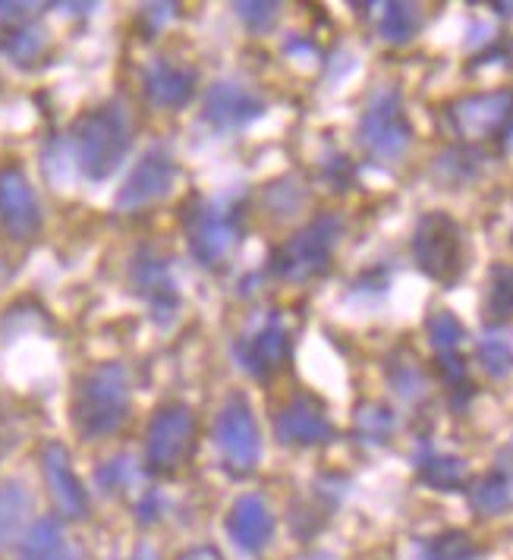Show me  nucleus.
<instances>
[{"label": "nucleus", "mask_w": 513, "mask_h": 560, "mask_svg": "<svg viewBox=\"0 0 513 560\" xmlns=\"http://www.w3.org/2000/svg\"><path fill=\"white\" fill-rule=\"evenodd\" d=\"M275 434L287 447H318L334 438L325 404L312 394H296L275 419Z\"/></svg>", "instance_id": "15"}, {"label": "nucleus", "mask_w": 513, "mask_h": 560, "mask_svg": "<svg viewBox=\"0 0 513 560\" xmlns=\"http://www.w3.org/2000/svg\"><path fill=\"white\" fill-rule=\"evenodd\" d=\"M422 28V13L416 3H385L378 32L387 45H410Z\"/></svg>", "instance_id": "23"}, {"label": "nucleus", "mask_w": 513, "mask_h": 560, "mask_svg": "<svg viewBox=\"0 0 513 560\" xmlns=\"http://www.w3.org/2000/svg\"><path fill=\"white\" fill-rule=\"evenodd\" d=\"M296 560H328V555H303V558Z\"/></svg>", "instance_id": "41"}, {"label": "nucleus", "mask_w": 513, "mask_h": 560, "mask_svg": "<svg viewBox=\"0 0 513 560\" xmlns=\"http://www.w3.org/2000/svg\"><path fill=\"white\" fill-rule=\"evenodd\" d=\"M425 334L438 353H457V347L466 340V328L451 308H438L435 315H429Z\"/></svg>", "instance_id": "29"}, {"label": "nucleus", "mask_w": 513, "mask_h": 560, "mask_svg": "<svg viewBox=\"0 0 513 560\" xmlns=\"http://www.w3.org/2000/svg\"><path fill=\"white\" fill-rule=\"evenodd\" d=\"M42 472H45V485H48V494H51L57 513L63 520H85L89 516V494L79 482L70 454L60 441H48L42 447Z\"/></svg>", "instance_id": "16"}, {"label": "nucleus", "mask_w": 513, "mask_h": 560, "mask_svg": "<svg viewBox=\"0 0 513 560\" xmlns=\"http://www.w3.org/2000/svg\"><path fill=\"white\" fill-rule=\"evenodd\" d=\"M48 48V35H45V28L38 26H13L3 38H0V51L7 54L13 63H20V67H28L32 60H38L42 54Z\"/></svg>", "instance_id": "26"}, {"label": "nucleus", "mask_w": 513, "mask_h": 560, "mask_svg": "<svg viewBox=\"0 0 513 560\" xmlns=\"http://www.w3.org/2000/svg\"><path fill=\"white\" fill-rule=\"evenodd\" d=\"M32 513V494L23 482L0 485V551L10 548L16 538H23V529Z\"/></svg>", "instance_id": "22"}, {"label": "nucleus", "mask_w": 513, "mask_h": 560, "mask_svg": "<svg viewBox=\"0 0 513 560\" xmlns=\"http://www.w3.org/2000/svg\"><path fill=\"white\" fill-rule=\"evenodd\" d=\"M196 454V416L186 404H164L149 422L145 466L154 476H171Z\"/></svg>", "instance_id": "8"}, {"label": "nucleus", "mask_w": 513, "mask_h": 560, "mask_svg": "<svg viewBox=\"0 0 513 560\" xmlns=\"http://www.w3.org/2000/svg\"><path fill=\"white\" fill-rule=\"evenodd\" d=\"M412 258L416 268L441 287L457 283L466 268V240L460 224L444 211L422 214L412 233Z\"/></svg>", "instance_id": "5"}, {"label": "nucleus", "mask_w": 513, "mask_h": 560, "mask_svg": "<svg viewBox=\"0 0 513 560\" xmlns=\"http://www.w3.org/2000/svg\"><path fill=\"white\" fill-rule=\"evenodd\" d=\"M447 124L469 142L508 139L513 132V92L498 89V92L457 98L454 104H447Z\"/></svg>", "instance_id": "9"}, {"label": "nucleus", "mask_w": 513, "mask_h": 560, "mask_svg": "<svg viewBox=\"0 0 513 560\" xmlns=\"http://www.w3.org/2000/svg\"><path fill=\"white\" fill-rule=\"evenodd\" d=\"M469 508L482 516H498L513 504V479L508 469H491L466 488Z\"/></svg>", "instance_id": "20"}, {"label": "nucleus", "mask_w": 513, "mask_h": 560, "mask_svg": "<svg viewBox=\"0 0 513 560\" xmlns=\"http://www.w3.org/2000/svg\"><path fill=\"white\" fill-rule=\"evenodd\" d=\"M164 513H167V501H164L161 491H145L142 501L136 504V520H139L142 526H154Z\"/></svg>", "instance_id": "36"}, {"label": "nucleus", "mask_w": 513, "mask_h": 560, "mask_svg": "<svg viewBox=\"0 0 513 560\" xmlns=\"http://www.w3.org/2000/svg\"><path fill=\"white\" fill-rule=\"evenodd\" d=\"M387 382L390 387L404 397V400H416V397H422L425 394V375H422V369L410 362V359H390V365H387Z\"/></svg>", "instance_id": "32"}, {"label": "nucleus", "mask_w": 513, "mask_h": 560, "mask_svg": "<svg viewBox=\"0 0 513 560\" xmlns=\"http://www.w3.org/2000/svg\"><path fill=\"white\" fill-rule=\"evenodd\" d=\"M416 476L435 491H457L466 485V463L454 454H438L432 447H422L416 454Z\"/></svg>", "instance_id": "21"}, {"label": "nucleus", "mask_w": 513, "mask_h": 560, "mask_svg": "<svg viewBox=\"0 0 513 560\" xmlns=\"http://www.w3.org/2000/svg\"><path fill=\"white\" fill-rule=\"evenodd\" d=\"M438 375L451 387V394H469L466 362L457 353H438Z\"/></svg>", "instance_id": "35"}, {"label": "nucleus", "mask_w": 513, "mask_h": 560, "mask_svg": "<svg viewBox=\"0 0 513 560\" xmlns=\"http://www.w3.org/2000/svg\"><path fill=\"white\" fill-rule=\"evenodd\" d=\"M508 457L513 459V438H511V447H508Z\"/></svg>", "instance_id": "42"}, {"label": "nucleus", "mask_w": 513, "mask_h": 560, "mask_svg": "<svg viewBox=\"0 0 513 560\" xmlns=\"http://www.w3.org/2000/svg\"><path fill=\"white\" fill-rule=\"evenodd\" d=\"M174 179H177L174 154L167 152L164 145H152L149 152L142 154V161L132 167V174L120 186L114 205H117V211H127V214L142 211L149 205L161 202L174 189Z\"/></svg>", "instance_id": "12"}, {"label": "nucleus", "mask_w": 513, "mask_h": 560, "mask_svg": "<svg viewBox=\"0 0 513 560\" xmlns=\"http://www.w3.org/2000/svg\"><path fill=\"white\" fill-rule=\"evenodd\" d=\"M196 82H199V73L193 67L174 63V60H152L142 73L149 102L154 107H167V110H177L193 102Z\"/></svg>", "instance_id": "18"}, {"label": "nucleus", "mask_w": 513, "mask_h": 560, "mask_svg": "<svg viewBox=\"0 0 513 560\" xmlns=\"http://www.w3.org/2000/svg\"><path fill=\"white\" fill-rule=\"evenodd\" d=\"M129 287L145 306L152 308V318L158 325H171L174 315L180 312V290L171 275V265L164 255L152 249H139L129 265Z\"/></svg>", "instance_id": "10"}, {"label": "nucleus", "mask_w": 513, "mask_h": 560, "mask_svg": "<svg viewBox=\"0 0 513 560\" xmlns=\"http://www.w3.org/2000/svg\"><path fill=\"white\" fill-rule=\"evenodd\" d=\"M416 560H479V548L473 545V538L460 529L432 535L419 545Z\"/></svg>", "instance_id": "27"}, {"label": "nucleus", "mask_w": 513, "mask_h": 560, "mask_svg": "<svg viewBox=\"0 0 513 560\" xmlns=\"http://www.w3.org/2000/svg\"><path fill=\"white\" fill-rule=\"evenodd\" d=\"M228 535L243 555H261L271 545L275 535V513L261 494H243L236 498L228 516Z\"/></svg>", "instance_id": "17"}, {"label": "nucleus", "mask_w": 513, "mask_h": 560, "mask_svg": "<svg viewBox=\"0 0 513 560\" xmlns=\"http://www.w3.org/2000/svg\"><path fill=\"white\" fill-rule=\"evenodd\" d=\"M283 51L290 54V57H315V48H312L308 42H300V38L287 42V48H283Z\"/></svg>", "instance_id": "39"}, {"label": "nucleus", "mask_w": 513, "mask_h": 560, "mask_svg": "<svg viewBox=\"0 0 513 560\" xmlns=\"http://www.w3.org/2000/svg\"><path fill=\"white\" fill-rule=\"evenodd\" d=\"M139 469H136V459L120 454V457L104 459L102 466L95 469V485L102 488L104 494H117V491H127L129 485L136 482Z\"/></svg>", "instance_id": "31"}, {"label": "nucleus", "mask_w": 513, "mask_h": 560, "mask_svg": "<svg viewBox=\"0 0 513 560\" xmlns=\"http://www.w3.org/2000/svg\"><path fill=\"white\" fill-rule=\"evenodd\" d=\"M233 359L253 378H268V375L281 372L290 359V331L283 325L281 312H271L256 331L243 334L233 343Z\"/></svg>", "instance_id": "13"}, {"label": "nucleus", "mask_w": 513, "mask_h": 560, "mask_svg": "<svg viewBox=\"0 0 513 560\" xmlns=\"http://www.w3.org/2000/svg\"><path fill=\"white\" fill-rule=\"evenodd\" d=\"M265 205H268L278 218H290V214H296V211L306 205V186H300V179L293 177L275 179V183L265 189Z\"/></svg>", "instance_id": "30"}, {"label": "nucleus", "mask_w": 513, "mask_h": 560, "mask_svg": "<svg viewBox=\"0 0 513 560\" xmlns=\"http://www.w3.org/2000/svg\"><path fill=\"white\" fill-rule=\"evenodd\" d=\"M0 230L13 243H28L42 230V205L20 164L0 167Z\"/></svg>", "instance_id": "11"}, {"label": "nucleus", "mask_w": 513, "mask_h": 560, "mask_svg": "<svg viewBox=\"0 0 513 560\" xmlns=\"http://www.w3.org/2000/svg\"><path fill=\"white\" fill-rule=\"evenodd\" d=\"M32 3H0V20H23L28 16Z\"/></svg>", "instance_id": "38"}, {"label": "nucleus", "mask_w": 513, "mask_h": 560, "mask_svg": "<svg viewBox=\"0 0 513 560\" xmlns=\"http://www.w3.org/2000/svg\"><path fill=\"white\" fill-rule=\"evenodd\" d=\"M136 560H161V558L154 555L152 548H139V551H136Z\"/></svg>", "instance_id": "40"}, {"label": "nucleus", "mask_w": 513, "mask_h": 560, "mask_svg": "<svg viewBox=\"0 0 513 560\" xmlns=\"http://www.w3.org/2000/svg\"><path fill=\"white\" fill-rule=\"evenodd\" d=\"M177 10H180L177 3H152L142 10V23L149 32H161L171 20H177Z\"/></svg>", "instance_id": "37"}, {"label": "nucleus", "mask_w": 513, "mask_h": 560, "mask_svg": "<svg viewBox=\"0 0 513 560\" xmlns=\"http://www.w3.org/2000/svg\"><path fill=\"white\" fill-rule=\"evenodd\" d=\"M183 230L189 253L202 268L224 265L246 233V192L224 189L189 199L183 208Z\"/></svg>", "instance_id": "1"}, {"label": "nucleus", "mask_w": 513, "mask_h": 560, "mask_svg": "<svg viewBox=\"0 0 513 560\" xmlns=\"http://www.w3.org/2000/svg\"><path fill=\"white\" fill-rule=\"evenodd\" d=\"M394 429H397V419L382 404H362L357 409V438H360L362 444H372V447L387 444Z\"/></svg>", "instance_id": "28"}, {"label": "nucleus", "mask_w": 513, "mask_h": 560, "mask_svg": "<svg viewBox=\"0 0 513 560\" xmlns=\"http://www.w3.org/2000/svg\"><path fill=\"white\" fill-rule=\"evenodd\" d=\"M488 312L494 318H513V268L501 265L491 271L488 283Z\"/></svg>", "instance_id": "33"}, {"label": "nucleus", "mask_w": 513, "mask_h": 560, "mask_svg": "<svg viewBox=\"0 0 513 560\" xmlns=\"http://www.w3.org/2000/svg\"><path fill=\"white\" fill-rule=\"evenodd\" d=\"M214 447L221 451V463L233 479H246L258 469L261 459V432L256 412L246 394H231L214 419Z\"/></svg>", "instance_id": "7"}, {"label": "nucleus", "mask_w": 513, "mask_h": 560, "mask_svg": "<svg viewBox=\"0 0 513 560\" xmlns=\"http://www.w3.org/2000/svg\"><path fill=\"white\" fill-rule=\"evenodd\" d=\"M129 375L120 362L95 365L77 387L73 397V425L85 441L114 434L129 419Z\"/></svg>", "instance_id": "3"}, {"label": "nucleus", "mask_w": 513, "mask_h": 560, "mask_svg": "<svg viewBox=\"0 0 513 560\" xmlns=\"http://www.w3.org/2000/svg\"><path fill=\"white\" fill-rule=\"evenodd\" d=\"M476 357L479 365L486 369V375H491L494 382L508 378L513 372V340L511 334L501 331V328H491L479 337L476 343Z\"/></svg>", "instance_id": "24"}, {"label": "nucleus", "mask_w": 513, "mask_h": 560, "mask_svg": "<svg viewBox=\"0 0 513 560\" xmlns=\"http://www.w3.org/2000/svg\"><path fill=\"white\" fill-rule=\"evenodd\" d=\"M233 10H236L240 23L249 28L253 35H261V32H268V28L278 23V16H281V7H278V3H265V0L236 3Z\"/></svg>", "instance_id": "34"}, {"label": "nucleus", "mask_w": 513, "mask_h": 560, "mask_svg": "<svg viewBox=\"0 0 513 560\" xmlns=\"http://www.w3.org/2000/svg\"><path fill=\"white\" fill-rule=\"evenodd\" d=\"M265 110H268V104L256 89L224 79V82H214L206 92L202 120L214 132H240V129L253 127Z\"/></svg>", "instance_id": "14"}, {"label": "nucleus", "mask_w": 513, "mask_h": 560, "mask_svg": "<svg viewBox=\"0 0 513 560\" xmlns=\"http://www.w3.org/2000/svg\"><path fill=\"white\" fill-rule=\"evenodd\" d=\"M70 142H73L82 177L92 183L114 177L132 145V124H129L127 107L120 102H110L95 110H85L73 124Z\"/></svg>", "instance_id": "2"}, {"label": "nucleus", "mask_w": 513, "mask_h": 560, "mask_svg": "<svg viewBox=\"0 0 513 560\" xmlns=\"http://www.w3.org/2000/svg\"><path fill=\"white\" fill-rule=\"evenodd\" d=\"M412 142V127L407 110H404V98L394 85L378 89L360 117V145L365 149L369 158L390 164L400 161Z\"/></svg>", "instance_id": "6"}, {"label": "nucleus", "mask_w": 513, "mask_h": 560, "mask_svg": "<svg viewBox=\"0 0 513 560\" xmlns=\"http://www.w3.org/2000/svg\"><path fill=\"white\" fill-rule=\"evenodd\" d=\"M340 236H343V221L337 214L312 218L306 228L296 230L287 243L268 255V275L287 283H306L328 275Z\"/></svg>", "instance_id": "4"}, {"label": "nucleus", "mask_w": 513, "mask_h": 560, "mask_svg": "<svg viewBox=\"0 0 513 560\" xmlns=\"http://www.w3.org/2000/svg\"><path fill=\"white\" fill-rule=\"evenodd\" d=\"M482 164H486V154L476 149H447L444 154H438L435 177L447 186H463L482 174Z\"/></svg>", "instance_id": "25"}, {"label": "nucleus", "mask_w": 513, "mask_h": 560, "mask_svg": "<svg viewBox=\"0 0 513 560\" xmlns=\"http://www.w3.org/2000/svg\"><path fill=\"white\" fill-rule=\"evenodd\" d=\"M23 560H79V551L67 541L60 520L45 516L23 535Z\"/></svg>", "instance_id": "19"}]
</instances>
